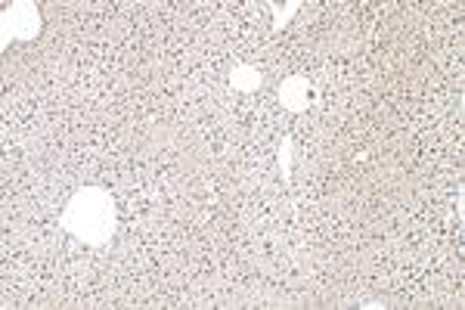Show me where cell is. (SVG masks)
Wrapping results in <instances>:
<instances>
[{
	"label": "cell",
	"instance_id": "obj_1",
	"mask_svg": "<svg viewBox=\"0 0 465 310\" xmlns=\"http://www.w3.org/2000/svg\"><path fill=\"white\" fill-rule=\"evenodd\" d=\"M66 227L78 232L87 242H103L112 230V205L99 190H87L81 196H75V202L66 211Z\"/></svg>",
	"mask_w": 465,
	"mask_h": 310
},
{
	"label": "cell",
	"instance_id": "obj_2",
	"mask_svg": "<svg viewBox=\"0 0 465 310\" xmlns=\"http://www.w3.org/2000/svg\"><path fill=\"white\" fill-rule=\"evenodd\" d=\"M283 99H285V106H289V108H304V103H307V84L301 81V78H292V81L283 87Z\"/></svg>",
	"mask_w": 465,
	"mask_h": 310
},
{
	"label": "cell",
	"instance_id": "obj_3",
	"mask_svg": "<svg viewBox=\"0 0 465 310\" xmlns=\"http://www.w3.org/2000/svg\"><path fill=\"white\" fill-rule=\"evenodd\" d=\"M232 84H236L239 90H254L261 84V75L254 72V68H239V72L232 75Z\"/></svg>",
	"mask_w": 465,
	"mask_h": 310
}]
</instances>
